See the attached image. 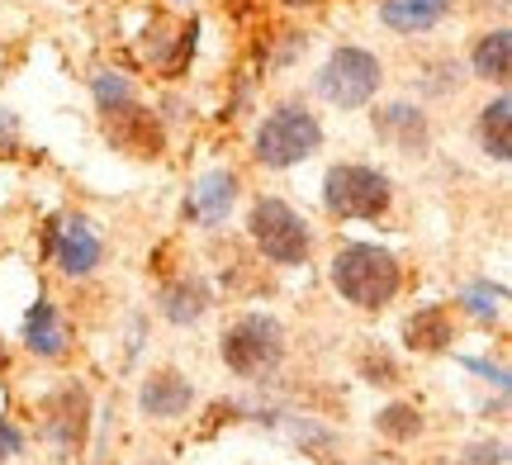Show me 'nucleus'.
I'll use <instances>...</instances> for the list:
<instances>
[{"label":"nucleus","instance_id":"f257e3e1","mask_svg":"<svg viewBox=\"0 0 512 465\" xmlns=\"http://www.w3.org/2000/svg\"><path fill=\"white\" fill-rule=\"evenodd\" d=\"M328 280L356 314H384L403 295V261L375 242H342L328 261Z\"/></svg>","mask_w":512,"mask_h":465},{"label":"nucleus","instance_id":"f03ea898","mask_svg":"<svg viewBox=\"0 0 512 465\" xmlns=\"http://www.w3.org/2000/svg\"><path fill=\"white\" fill-rule=\"evenodd\" d=\"M328 143L323 133V119L304 105V100H275L271 110L256 119L252 129V162L266 171H290V167H304L309 157H318Z\"/></svg>","mask_w":512,"mask_h":465},{"label":"nucleus","instance_id":"7ed1b4c3","mask_svg":"<svg viewBox=\"0 0 512 465\" xmlns=\"http://www.w3.org/2000/svg\"><path fill=\"white\" fill-rule=\"evenodd\" d=\"M219 356L223 366L238 375V380H271L280 366H285V356H290V333H285V323L266 309H247L238 314L219 337Z\"/></svg>","mask_w":512,"mask_h":465},{"label":"nucleus","instance_id":"20e7f679","mask_svg":"<svg viewBox=\"0 0 512 465\" xmlns=\"http://www.w3.org/2000/svg\"><path fill=\"white\" fill-rule=\"evenodd\" d=\"M247 242H252L261 261H271L280 271H294V266H309L313 247H318V233L313 224L280 195H256L247 205Z\"/></svg>","mask_w":512,"mask_h":465},{"label":"nucleus","instance_id":"39448f33","mask_svg":"<svg viewBox=\"0 0 512 465\" xmlns=\"http://www.w3.org/2000/svg\"><path fill=\"white\" fill-rule=\"evenodd\" d=\"M384 91V57L361 48V43H337L323 67L313 72V95L328 105V110L356 114L370 110Z\"/></svg>","mask_w":512,"mask_h":465},{"label":"nucleus","instance_id":"423d86ee","mask_svg":"<svg viewBox=\"0 0 512 465\" xmlns=\"http://www.w3.org/2000/svg\"><path fill=\"white\" fill-rule=\"evenodd\" d=\"M323 209L337 224H380L394 209V176L375 162H332L323 171Z\"/></svg>","mask_w":512,"mask_h":465},{"label":"nucleus","instance_id":"0eeeda50","mask_svg":"<svg viewBox=\"0 0 512 465\" xmlns=\"http://www.w3.org/2000/svg\"><path fill=\"white\" fill-rule=\"evenodd\" d=\"M48 261L57 266V276L81 285V280H91L100 266H105V252H110V242H105V228L95 224L91 214H81V209H67V214H57L53 224H48Z\"/></svg>","mask_w":512,"mask_h":465},{"label":"nucleus","instance_id":"6e6552de","mask_svg":"<svg viewBox=\"0 0 512 465\" xmlns=\"http://www.w3.org/2000/svg\"><path fill=\"white\" fill-rule=\"evenodd\" d=\"M38 437L53 451V461H76L91 437V394L81 380H62L43 409H38Z\"/></svg>","mask_w":512,"mask_h":465},{"label":"nucleus","instance_id":"1a4fd4ad","mask_svg":"<svg viewBox=\"0 0 512 465\" xmlns=\"http://www.w3.org/2000/svg\"><path fill=\"white\" fill-rule=\"evenodd\" d=\"M370 129L389 152H399L408 162H427L432 157V143H437V124L422 100L403 95V100H384L370 114Z\"/></svg>","mask_w":512,"mask_h":465},{"label":"nucleus","instance_id":"9d476101","mask_svg":"<svg viewBox=\"0 0 512 465\" xmlns=\"http://www.w3.org/2000/svg\"><path fill=\"white\" fill-rule=\"evenodd\" d=\"M100 133L114 152L138 157V162H157L166 152V124L157 119V110H147L143 100H133L124 110L100 114Z\"/></svg>","mask_w":512,"mask_h":465},{"label":"nucleus","instance_id":"9b49d317","mask_svg":"<svg viewBox=\"0 0 512 465\" xmlns=\"http://www.w3.org/2000/svg\"><path fill=\"white\" fill-rule=\"evenodd\" d=\"M242 200V176L233 167H209L190 186V200L181 205V219L190 224H200L204 233H219L228 219H233V209Z\"/></svg>","mask_w":512,"mask_h":465},{"label":"nucleus","instance_id":"f8f14e48","mask_svg":"<svg viewBox=\"0 0 512 465\" xmlns=\"http://www.w3.org/2000/svg\"><path fill=\"white\" fill-rule=\"evenodd\" d=\"M195 385L190 375L176 371V366H162V371H147L143 385H138V413L147 423H181L185 413L195 409Z\"/></svg>","mask_w":512,"mask_h":465},{"label":"nucleus","instance_id":"ddd939ff","mask_svg":"<svg viewBox=\"0 0 512 465\" xmlns=\"http://www.w3.org/2000/svg\"><path fill=\"white\" fill-rule=\"evenodd\" d=\"M157 314L171 328H200L204 318L214 314V285L200 271H181L157 285Z\"/></svg>","mask_w":512,"mask_h":465},{"label":"nucleus","instance_id":"4468645a","mask_svg":"<svg viewBox=\"0 0 512 465\" xmlns=\"http://www.w3.org/2000/svg\"><path fill=\"white\" fill-rule=\"evenodd\" d=\"M465 72L470 81H484L503 91L512 81V29L508 24H494V29H479L475 43H470V57H465Z\"/></svg>","mask_w":512,"mask_h":465},{"label":"nucleus","instance_id":"2eb2a0df","mask_svg":"<svg viewBox=\"0 0 512 465\" xmlns=\"http://www.w3.org/2000/svg\"><path fill=\"white\" fill-rule=\"evenodd\" d=\"M451 15H456V0H380V24L394 38L437 34Z\"/></svg>","mask_w":512,"mask_h":465},{"label":"nucleus","instance_id":"dca6fc26","mask_svg":"<svg viewBox=\"0 0 512 465\" xmlns=\"http://www.w3.org/2000/svg\"><path fill=\"white\" fill-rule=\"evenodd\" d=\"M475 148L484 162L508 167L512 162V95L508 86L494 91V100H484L475 110Z\"/></svg>","mask_w":512,"mask_h":465},{"label":"nucleus","instance_id":"f3484780","mask_svg":"<svg viewBox=\"0 0 512 465\" xmlns=\"http://www.w3.org/2000/svg\"><path fill=\"white\" fill-rule=\"evenodd\" d=\"M24 352L38 361H57V356L72 352V333L62 323V309L48 295H38L34 309L24 314Z\"/></svg>","mask_w":512,"mask_h":465},{"label":"nucleus","instance_id":"a211bd4d","mask_svg":"<svg viewBox=\"0 0 512 465\" xmlns=\"http://www.w3.org/2000/svg\"><path fill=\"white\" fill-rule=\"evenodd\" d=\"M403 347L418 356H441L456 347V318L446 304H422L403 318Z\"/></svg>","mask_w":512,"mask_h":465},{"label":"nucleus","instance_id":"6ab92c4d","mask_svg":"<svg viewBox=\"0 0 512 465\" xmlns=\"http://www.w3.org/2000/svg\"><path fill=\"white\" fill-rule=\"evenodd\" d=\"M465 81H470V72L456 53H432L408 72V91L418 100H456L465 91Z\"/></svg>","mask_w":512,"mask_h":465},{"label":"nucleus","instance_id":"aec40b11","mask_svg":"<svg viewBox=\"0 0 512 465\" xmlns=\"http://www.w3.org/2000/svg\"><path fill=\"white\" fill-rule=\"evenodd\" d=\"M86 91H91L95 114H114L138 100V81L128 72H119V67H95V72L86 76Z\"/></svg>","mask_w":512,"mask_h":465},{"label":"nucleus","instance_id":"412c9836","mask_svg":"<svg viewBox=\"0 0 512 465\" xmlns=\"http://www.w3.org/2000/svg\"><path fill=\"white\" fill-rule=\"evenodd\" d=\"M375 432H380L384 442H394V447H408V442H418L422 432H427V418H422L418 404L394 399V404H384V409L375 413Z\"/></svg>","mask_w":512,"mask_h":465},{"label":"nucleus","instance_id":"4be33fe9","mask_svg":"<svg viewBox=\"0 0 512 465\" xmlns=\"http://www.w3.org/2000/svg\"><path fill=\"white\" fill-rule=\"evenodd\" d=\"M285 432H290V442L304 451V456L332 461V451H337V432H332L323 418H309V413H285Z\"/></svg>","mask_w":512,"mask_h":465},{"label":"nucleus","instance_id":"5701e85b","mask_svg":"<svg viewBox=\"0 0 512 465\" xmlns=\"http://www.w3.org/2000/svg\"><path fill=\"white\" fill-rule=\"evenodd\" d=\"M503 299H508V285H494V280H470L456 295V304L475 323H498L503 318Z\"/></svg>","mask_w":512,"mask_h":465},{"label":"nucleus","instance_id":"b1692460","mask_svg":"<svg viewBox=\"0 0 512 465\" xmlns=\"http://www.w3.org/2000/svg\"><path fill=\"white\" fill-rule=\"evenodd\" d=\"M356 371H361V380H366V385H380V390H394V385L403 380L399 361L384 352V347H366V352L356 356Z\"/></svg>","mask_w":512,"mask_h":465},{"label":"nucleus","instance_id":"393cba45","mask_svg":"<svg viewBox=\"0 0 512 465\" xmlns=\"http://www.w3.org/2000/svg\"><path fill=\"white\" fill-rule=\"evenodd\" d=\"M271 43H275V48H271V57H266V72H290L294 62L309 53V34H294V29L275 34Z\"/></svg>","mask_w":512,"mask_h":465},{"label":"nucleus","instance_id":"a878e982","mask_svg":"<svg viewBox=\"0 0 512 465\" xmlns=\"http://www.w3.org/2000/svg\"><path fill=\"white\" fill-rule=\"evenodd\" d=\"M24 447H29L24 428H19L15 418H0V461H15V456H24Z\"/></svg>","mask_w":512,"mask_h":465},{"label":"nucleus","instance_id":"bb28decb","mask_svg":"<svg viewBox=\"0 0 512 465\" xmlns=\"http://www.w3.org/2000/svg\"><path fill=\"white\" fill-rule=\"evenodd\" d=\"M460 366H465V371H475V375H484V380H489L498 394H508V366H498V361H484V356H465Z\"/></svg>","mask_w":512,"mask_h":465},{"label":"nucleus","instance_id":"cd10ccee","mask_svg":"<svg viewBox=\"0 0 512 465\" xmlns=\"http://www.w3.org/2000/svg\"><path fill=\"white\" fill-rule=\"evenodd\" d=\"M465 465H508V447L503 442H475V447H465Z\"/></svg>","mask_w":512,"mask_h":465},{"label":"nucleus","instance_id":"c85d7f7f","mask_svg":"<svg viewBox=\"0 0 512 465\" xmlns=\"http://www.w3.org/2000/svg\"><path fill=\"white\" fill-rule=\"evenodd\" d=\"M252 86H256V76H252V72H238V91H233V105H228V119H242V114L252 110Z\"/></svg>","mask_w":512,"mask_h":465},{"label":"nucleus","instance_id":"c756f323","mask_svg":"<svg viewBox=\"0 0 512 465\" xmlns=\"http://www.w3.org/2000/svg\"><path fill=\"white\" fill-rule=\"evenodd\" d=\"M19 143V114L10 105H0V152H10Z\"/></svg>","mask_w":512,"mask_h":465},{"label":"nucleus","instance_id":"7c9ffc66","mask_svg":"<svg viewBox=\"0 0 512 465\" xmlns=\"http://www.w3.org/2000/svg\"><path fill=\"white\" fill-rule=\"evenodd\" d=\"M157 119H162V124H190V100H181V95H166Z\"/></svg>","mask_w":512,"mask_h":465},{"label":"nucleus","instance_id":"2f4dec72","mask_svg":"<svg viewBox=\"0 0 512 465\" xmlns=\"http://www.w3.org/2000/svg\"><path fill=\"white\" fill-rule=\"evenodd\" d=\"M275 5H280V10H294V15H299V10H323L328 0H275Z\"/></svg>","mask_w":512,"mask_h":465},{"label":"nucleus","instance_id":"473e14b6","mask_svg":"<svg viewBox=\"0 0 512 465\" xmlns=\"http://www.w3.org/2000/svg\"><path fill=\"white\" fill-rule=\"evenodd\" d=\"M138 465H166V461H162V456H143V461H138Z\"/></svg>","mask_w":512,"mask_h":465},{"label":"nucleus","instance_id":"72a5a7b5","mask_svg":"<svg viewBox=\"0 0 512 465\" xmlns=\"http://www.w3.org/2000/svg\"><path fill=\"white\" fill-rule=\"evenodd\" d=\"M0 366H5V337H0Z\"/></svg>","mask_w":512,"mask_h":465},{"label":"nucleus","instance_id":"f704fd0d","mask_svg":"<svg viewBox=\"0 0 512 465\" xmlns=\"http://www.w3.org/2000/svg\"><path fill=\"white\" fill-rule=\"evenodd\" d=\"M176 5H195V0H176Z\"/></svg>","mask_w":512,"mask_h":465}]
</instances>
